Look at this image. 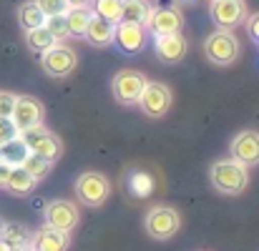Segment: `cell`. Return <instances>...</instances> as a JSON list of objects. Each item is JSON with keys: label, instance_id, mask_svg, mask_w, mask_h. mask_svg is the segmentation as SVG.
Segmentation results:
<instances>
[{"label": "cell", "instance_id": "cell-1", "mask_svg": "<svg viewBox=\"0 0 259 251\" xmlns=\"http://www.w3.org/2000/svg\"><path fill=\"white\" fill-rule=\"evenodd\" d=\"M209 178H211V186L219 193L239 196L247 188V183H249V168L244 164H239L237 159H222V161H217L211 166Z\"/></svg>", "mask_w": 259, "mask_h": 251}, {"label": "cell", "instance_id": "cell-2", "mask_svg": "<svg viewBox=\"0 0 259 251\" xmlns=\"http://www.w3.org/2000/svg\"><path fill=\"white\" fill-rule=\"evenodd\" d=\"M18 138L28 146L30 154H35V156H40V159H46V161H51V164H56V161L61 159V154H63V143H61V138H58L53 131H48L43 123L20 131Z\"/></svg>", "mask_w": 259, "mask_h": 251}, {"label": "cell", "instance_id": "cell-3", "mask_svg": "<svg viewBox=\"0 0 259 251\" xmlns=\"http://www.w3.org/2000/svg\"><path fill=\"white\" fill-rule=\"evenodd\" d=\"M204 56L214 63V66H232L239 56V40L234 38L232 30H214L206 40H204Z\"/></svg>", "mask_w": 259, "mask_h": 251}, {"label": "cell", "instance_id": "cell-4", "mask_svg": "<svg viewBox=\"0 0 259 251\" xmlns=\"http://www.w3.org/2000/svg\"><path fill=\"white\" fill-rule=\"evenodd\" d=\"M76 196L78 201L88 209H98L106 204V198L111 196V183L103 173L98 171H86L76 178Z\"/></svg>", "mask_w": 259, "mask_h": 251}, {"label": "cell", "instance_id": "cell-5", "mask_svg": "<svg viewBox=\"0 0 259 251\" xmlns=\"http://www.w3.org/2000/svg\"><path fill=\"white\" fill-rule=\"evenodd\" d=\"M144 229L151 239L166 241L181 229V216L171 206H154V209H149V214L144 219Z\"/></svg>", "mask_w": 259, "mask_h": 251}, {"label": "cell", "instance_id": "cell-6", "mask_svg": "<svg viewBox=\"0 0 259 251\" xmlns=\"http://www.w3.org/2000/svg\"><path fill=\"white\" fill-rule=\"evenodd\" d=\"M149 83L144 73L139 71H118L111 81V90H113V98L121 103V106H136L139 103V95L144 90V85Z\"/></svg>", "mask_w": 259, "mask_h": 251}, {"label": "cell", "instance_id": "cell-7", "mask_svg": "<svg viewBox=\"0 0 259 251\" xmlns=\"http://www.w3.org/2000/svg\"><path fill=\"white\" fill-rule=\"evenodd\" d=\"M146 40H149V33L144 25L139 23H131V20H118L113 25V43L121 53L126 56H136L146 48Z\"/></svg>", "mask_w": 259, "mask_h": 251}, {"label": "cell", "instance_id": "cell-8", "mask_svg": "<svg viewBox=\"0 0 259 251\" xmlns=\"http://www.w3.org/2000/svg\"><path fill=\"white\" fill-rule=\"evenodd\" d=\"M136 106H139L149 118H161V116H166L169 108H171V90H169V85L149 81V83L144 85V90H141Z\"/></svg>", "mask_w": 259, "mask_h": 251}, {"label": "cell", "instance_id": "cell-9", "mask_svg": "<svg viewBox=\"0 0 259 251\" xmlns=\"http://www.w3.org/2000/svg\"><path fill=\"white\" fill-rule=\"evenodd\" d=\"M76 63H78V58H76L73 48H66V45H58V43L53 48H48L46 53H40V66L53 78L71 76L76 71Z\"/></svg>", "mask_w": 259, "mask_h": 251}, {"label": "cell", "instance_id": "cell-10", "mask_svg": "<svg viewBox=\"0 0 259 251\" xmlns=\"http://www.w3.org/2000/svg\"><path fill=\"white\" fill-rule=\"evenodd\" d=\"M211 20L222 30L237 28L247 18V3L244 0H211Z\"/></svg>", "mask_w": 259, "mask_h": 251}, {"label": "cell", "instance_id": "cell-11", "mask_svg": "<svg viewBox=\"0 0 259 251\" xmlns=\"http://www.w3.org/2000/svg\"><path fill=\"white\" fill-rule=\"evenodd\" d=\"M43 116H46V108H43V103H40L38 98H33V95H18L10 118H13L18 133H20V131H25V128L40 126V123H43Z\"/></svg>", "mask_w": 259, "mask_h": 251}, {"label": "cell", "instance_id": "cell-12", "mask_svg": "<svg viewBox=\"0 0 259 251\" xmlns=\"http://www.w3.org/2000/svg\"><path fill=\"white\" fill-rule=\"evenodd\" d=\"M229 151H232V159H237L239 164H244L247 168L257 166L259 164V131H254V128L239 131L232 138Z\"/></svg>", "mask_w": 259, "mask_h": 251}, {"label": "cell", "instance_id": "cell-13", "mask_svg": "<svg viewBox=\"0 0 259 251\" xmlns=\"http://www.w3.org/2000/svg\"><path fill=\"white\" fill-rule=\"evenodd\" d=\"M181 28H184V15L176 8H154L146 23V33H151L154 38L181 33Z\"/></svg>", "mask_w": 259, "mask_h": 251}, {"label": "cell", "instance_id": "cell-14", "mask_svg": "<svg viewBox=\"0 0 259 251\" xmlns=\"http://www.w3.org/2000/svg\"><path fill=\"white\" fill-rule=\"evenodd\" d=\"M46 224L53 226V229H61V231H73L76 224H78V209L76 204L66 201V198H58V201H51L46 206Z\"/></svg>", "mask_w": 259, "mask_h": 251}, {"label": "cell", "instance_id": "cell-15", "mask_svg": "<svg viewBox=\"0 0 259 251\" xmlns=\"http://www.w3.org/2000/svg\"><path fill=\"white\" fill-rule=\"evenodd\" d=\"M189 51V43L181 33H171V35H159L154 38V53L161 63H179Z\"/></svg>", "mask_w": 259, "mask_h": 251}, {"label": "cell", "instance_id": "cell-16", "mask_svg": "<svg viewBox=\"0 0 259 251\" xmlns=\"http://www.w3.org/2000/svg\"><path fill=\"white\" fill-rule=\"evenodd\" d=\"M30 246L33 251H68L71 246V234L68 231H61V229H53V226H43L38 229L33 236H30Z\"/></svg>", "mask_w": 259, "mask_h": 251}, {"label": "cell", "instance_id": "cell-17", "mask_svg": "<svg viewBox=\"0 0 259 251\" xmlns=\"http://www.w3.org/2000/svg\"><path fill=\"white\" fill-rule=\"evenodd\" d=\"M83 38L93 48H108V45H113V23H108V20H103L98 15H91Z\"/></svg>", "mask_w": 259, "mask_h": 251}, {"label": "cell", "instance_id": "cell-18", "mask_svg": "<svg viewBox=\"0 0 259 251\" xmlns=\"http://www.w3.org/2000/svg\"><path fill=\"white\" fill-rule=\"evenodd\" d=\"M35 183H38V181H35L23 166H13L10 173H8L5 188H8L10 193H15V196H28V193L35 188Z\"/></svg>", "mask_w": 259, "mask_h": 251}, {"label": "cell", "instance_id": "cell-19", "mask_svg": "<svg viewBox=\"0 0 259 251\" xmlns=\"http://www.w3.org/2000/svg\"><path fill=\"white\" fill-rule=\"evenodd\" d=\"M91 8H68L66 10V23H68V38H83L88 28V20H91Z\"/></svg>", "mask_w": 259, "mask_h": 251}, {"label": "cell", "instance_id": "cell-20", "mask_svg": "<svg viewBox=\"0 0 259 251\" xmlns=\"http://www.w3.org/2000/svg\"><path fill=\"white\" fill-rule=\"evenodd\" d=\"M151 10L154 8H151L149 0H123V15H121V20H131V23H139V25L146 28Z\"/></svg>", "mask_w": 259, "mask_h": 251}, {"label": "cell", "instance_id": "cell-21", "mask_svg": "<svg viewBox=\"0 0 259 251\" xmlns=\"http://www.w3.org/2000/svg\"><path fill=\"white\" fill-rule=\"evenodd\" d=\"M91 13L108 20V23H118L121 15H123V0H91Z\"/></svg>", "mask_w": 259, "mask_h": 251}, {"label": "cell", "instance_id": "cell-22", "mask_svg": "<svg viewBox=\"0 0 259 251\" xmlns=\"http://www.w3.org/2000/svg\"><path fill=\"white\" fill-rule=\"evenodd\" d=\"M30 151H28V146L20 141V138H13V141H8V143H3V151H0V164H5V166H20L23 161H25V156H28Z\"/></svg>", "mask_w": 259, "mask_h": 251}, {"label": "cell", "instance_id": "cell-23", "mask_svg": "<svg viewBox=\"0 0 259 251\" xmlns=\"http://www.w3.org/2000/svg\"><path fill=\"white\" fill-rule=\"evenodd\" d=\"M30 231L20 224H3V231H0V239L10 246V249H20V246H28L30 244Z\"/></svg>", "mask_w": 259, "mask_h": 251}, {"label": "cell", "instance_id": "cell-24", "mask_svg": "<svg viewBox=\"0 0 259 251\" xmlns=\"http://www.w3.org/2000/svg\"><path fill=\"white\" fill-rule=\"evenodd\" d=\"M25 43H28V48L33 51V53H46L48 48H53L56 45V38L51 35V30L48 28H30V30H25Z\"/></svg>", "mask_w": 259, "mask_h": 251}, {"label": "cell", "instance_id": "cell-25", "mask_svg": "<svg viewBox=\"0 0 259 251\" xmlns=\"http://www.w3.org/2000/svg\"><path fill=\"white\" fill-rule=\"evenodd\" d=\"M18 20H20V25H23L25 30H30V28H40V25L46 23V13L38 8L35 0H28V3L20 5V10H18Z\"/></svg>", "mask_w": 259, "mask_h": 251}, {"label": "cell", "instance_id": "cell-26", "mask_svg": "<svg viewBox=\"0 0 259 251\" xmlns=\"http://www.w3.org/2000/svg\"><path fill=\"white\" fill-rule=\"evenodd\" d=\"M128 191H131L136 198H146V196L154 191V178H151L146 171H131V173H128Z\"/></svg>", "mask_w": 259, "mask_h": 251}, {"label": "cell", "instance_id": "cell-27", "mask_svg": "<svg viewBox=\"0 0 259 251\" xmlns=\"http://www.w3.org/2000/svg\"><path fill=\"white\" fill-rule=\"evenodd\" d=\"M20 166L25 168L35 181H43V178L51 173L53 164H51V161H46V159H40V156H35V154H28V156H25V161H23Z\"/></svg>", "mask_w": 259, "mask_h": 251}, {"label": "cell", "instance_id": "cell-28", "mask_svg": "<svg viewBox=\"0 0 259 251\" xmlns=\"http://www.w3.org/2000/svg\"><path fill=\"white\" fill-rule=\"evenodd\" d=\"M43 28H48V30H51V35H53L56 40H61V38H68V23H66V13H63V15H48V18H46V23H43Z\"/></svg>", "mask_w": 259, "mask_h": 251}, {"label": "cell", "instance_id": "cell-29", "mask_svg": "<svg viewBox=\"0 0 259 251\" xmlns=\"http://www.w3.org/2000/svg\"><path fill=\"white\" fill-rule=\"evenodd\" d=\"M35 3H38V8L46 13V18H48V15H63V13L71 8L66 0H35Z\"/></svg>", "mask_w": 259, "mask_h": 251}, {"label": "cell", "instance_id": "cell-30", "mask_svg": "<svg viewBox=\"0 0 259 251\" xmlns=\"http://www.w3.org/2000/svg\"><path fill=\"white\" fill-rule=\"evenodd\" d=\"M15 101H18L15 93H10V90H0V116H3V118H10V116H13Z\"/></svg>", "mask_w": 259, "mask_h": 251}, {"label": "cell", "instance_id": "cell-31", "mask_svg": "<svg viewBox=\"0 0 259 251\" xmlns=\"http://www.w3.org/2000/svg\"><path fill=\"white\" fill-rule=\"evenodd\" d=\"M13 138H18V128H15L13 118H3L0 116V146L13 141Z\"/></svg>", "mask_w": 259, "mask_h": 251}, {"label": "cell", "instance_id": "cell-32", "mask_svg": "<svg viewBox=\"0 0 259 251\" xmlns=\"http://www.w3.org/2000/svg\"><path fill=\"white\" fill-rule=\"evenodd\" d=\"M247 33H249L252 40H257L259 43V13H254V15L247 20Z\"/></svg>", "mask_w": 259, "mask_h": 251}, {"label": "cell", "instance_id": "cell-33", "mask_svg": "<svg viewBox=\"0 0 259 251\" xmlns=\"http://www.w3.org/2000/svg\"><path fill=\"white\" fill-rule=\"evenodd\" d=\"M8 173H10V166L0 164V188H5V181H8Z\"/></svg>", "mask_w": 259, "mask_h": 251}, {"label": "cell", "instance_id": "cell-34", "mask_svg": "<svg viewBox=\"0 0 259 251\" xmlns=\"http://www.w3.org/2000/svg\"><path fill=\"white\" fill-rule=\"evenodd\" d=\"M71 8H83V5H91V0H66Z\"/></svg>", "mask_w": 259, "mask_h": 251}, {"label": "cell", "instance_id": "cell-35", "mask_svg": "<svg viewBox=\"0 0 259 251\" xmlns=\"http://www.w3.org/2000/svg\"><path fill=\"white\" fill-rule=\"evenodd\" d=\"M0 251H13V249H10V246H8V244H5V241L0 239Z\"/></svg>", "mask_w": 259, "mask_h": 251}, {"label": "cell", "instance_id": "cell-36", "mask_svg": "<svg viewBox=\"0 0 259 251\" xmlns=\"http://www.w3.org/2000/svg\"><path fill=\"white\" fill-rule=\"evenodd\" d=\"M15 251H33V246L28 244V246H20V249H15Z\"/></svg>", "mask_w": 259, "mask_h": 251}, {"label": "cell", "instance_id": "cell-37", "mask_svg": "<svg viewBox=\"0 0 259 251\" xmlns=\"http://www.w3.org/2000/svg\"><path fill=\"white\" fill-rule=\"evenodd\" d=\"M181 3H194V0H181Z\"/></svg>", "mask_w": 259, "mask_h": 251}, {"label": "cell", "instance_id": "cell-38", "mask_svg": "<svg viewBox=\"0 0 259 251\" xmlns=\"http://www.w3.org/2000/svg\"><path fill=\"white\" fill-rule=\"evenodd\" d=\"M0 231H3V224H0Z\"/></svg>", "mask_w": 259, "mask_h": 251}, {"label": "cell", "instance_id": "cell-39", "mask_svg": "<svg viewBox=\"0 0 259 251\" xmlns=\"http://www.w3.org/2000/svg\"><path fill=\"white\" fill-rule=\"evenodd\" d=\"M0 151H3V146H0Z\"/></svg>", "mask_w": 259, "mask_h": 251}]
</instances>
